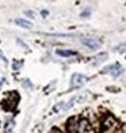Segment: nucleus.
<instances>
[{
	"label": "nucleus",
	"instance_id": "22",
	"mask_svg": "<svg viewBox=\"0 0 126 133\" xmlns=\"http://www.w3.org/2000/svg\"><path fill=\"white\" fill-rule=\"evenodd\" d=\"M0 60H2V61H4V63H7V58H5V56L3 54L2 49H0Z\"/></svg>",
	"mask_w": 126,
	"mask_h": 133
},
{
	"label": "nucleus",
	"instance_id": "16",
	"mask_svg": "<svg viewBox=\"0 0 126 133\" xmlns=\"http://www.w3.org/2000/svg\"><path fill=\"white\" fill-rule=\"evenodd\" d=\"M25 15L29 16V18H31V19H34V18H35V12H34V11H30V10L25 11Z\"/></svg>",
	"mask_w": 126,
	"mask_h": 133
},
{
	"label": "nucleus",
	"instance_id": "14",
	"mask_svg": "<svg viewBox=\"0 0 126 133\" xmlns=\"http://www.w3.org/2000/svg\"><path fill=\"white\" fill-rule=\"evenodd\" d=\"M62 109H64V102H60V103H57L56 106H53V113L62 111Z\"/></svg>",
	"mask_w": 126,
	"mask_h": 133
},
{
	"label": "nucleus",
	"instance_id": "10",
	"mask_svg": "<svg viewBox=\"0 0 126 133\" xmlns=\"http://www.w3.org/2000/svg\"><path fill=\"white\" fill-rule=\"evenodd\" d=\"M15 23L18 26H20V27H25V29H31V22H29L26 19H15Z\"/></svg>",
	"mask_w": 126,
	"mask_h": 133
},
{
	"label": "nucleus",
	"instance_id": "2",
	"mask_svg": "<svg viewBox=\"0 0 126 133\" xmlns=\"http://www.w3.org/2000/svg\"><path fill=\"white\" fill-rule=\"evenodd\" d=\"M18 103H19V94L16 91H11L2 101V107L5 111H14L18 107Z\"/></svg>",
	"mask_w": 126,
	"mask_h": 133
},
{
	"label": "nucleus",
	"instance_id": "18",
	"mask_svg": "<svg viewBox=\"0 0 126 133\" xmlns=\"http://www.w3.org/2000/svg\"><path fill=\"white\" fill-rule=\"evenodd\" d=\"M80 16L83 18V19H84V18H88V16H89V8H87V10H84L83 12H81V15H80Z\"/></svg>",
	"mask_w": 126,
	"mask_h": 133
},
{
	"label": "nucleus",
	"instance_id": "24",
	"mask_svg": "<svg viewBox=\"0 0 126 133\" xmlns=\"http://www.w3.org/2000/svg\"><path fill=\"white\" fill-rule=\"evenodd\" d=\"M4 79H3V77H0V90H2V87H3V84H4Z\"/></svg>",
	"mask_w": 126,
	"mask_h": 133
},
{
	"label": "nucleus",
	"instance_id": "6",
	"mask_svg": "<svg viewBox=\"0 0 126 133\" xmlns=\"http://www.w3.org/2000/svg\"><path fill=\"white\" fill-rule=\"evenodd\" d=\"M81 44L89 48L91 50H96L100 48L102 42L99 38H95V37H84V38H81Z\"/></svg>",
	"mask_w": 126,
	"mask_h": 133
},
{
	"label": "nucleus",
	"instance_id": "1",
	"mask_svg": "<svg viewBox=\"0 0 126 133\" xmlns=\"http://www.w3.org/2000/svg\"><path fill=\"white\" fill-rule=\"evenodd\" d=\"M100 129H102V133H117L119 130V124H118L117 118L114 116L106 114V116L102 118Z\"/></svg>",
	"mask_w": 126,
	"mask_h": 133
},
{
	"label": "nucleus",
	"instance_id": "17",
	"mask_svg": "<svg viewBox=\"0 0 126 133\" xmlns=\"http://www.w3.org/2000/svg\"><path fill=\"white\" fill-rule=\"evenodd\" d=\"M54 86H56V80H53V82L49 84V86H47V87L45 88V92L47 94V92H49V90H50V88H54Z\"/></svg>",
	"mask_w": 126,
	"mask_h": 133
},
{
	"label": "nucleus",
	"instance_id": "4",
	"mask_svg": "<svg viewBox=\"0 0 126 133\" xmlns=\"http://www.w3.org/2000/svg\"><path fill=\"white\" fill-rule=\"evenodd\" d=\"M77 133H95L94 126L87 117L79 118V125H77Z\"/></svg>",
	"mask_w": 126,
	"mask_h": 133
},
{
	"label": "nucleus",
	"instance_id": "12",
	"mask_svg": "<svg viewBox=\"0 0 126 133\" xmlns=\"http://www.w3.org/2000/svg\"><path fill=\"white\" fill-rule=\"evenodd\" d=\"M14 126H15V121H14V118H7V119H5L4 129H12V130H14Z\"/></svg>",
	"mask_w": 126,
	"mask_h": 133
},
{
	"label": "nucleus",
	"instance_id": "19",
	"mask_svg": "<svg viewBox=\"0 0 126 133\" xmlns=\"http://www.w3.org/2000/svg\"><path fill=\"white\" fill-rule=\"evenodd\" d=\"M47 15H49V11H47V10H42L41 11V16L42 18H46Z\"/></svg>",
	"mask_w": 126,
	"mask_h": 133
},
{
	"label": "nucleus",
	"instance_id": "20",
	"mask_svg": "<svg viewBox=\"0 0 126 133\" xmlns=\"http://www.w3.org/2000/svg\"><path fill=\"white\" fill-rule=\"evenodd\" d=\"M16 42H18V45H20V46H23V48H25V49H27V45H26L23 41H20V39H16Z\"/></svg>",
	"mask_w": 126,
	"mask_h": 133
},
{
	"label": "nucleus",
	"instance_id": "21",
	"mask_svg": "<svg viewBox=\"0 0 126 133\" xmlns=\"http://www.w3.org/2000/svg\"><path fill=\"white\" fill-rule=\"evenodd\" d=\"M119 133H126V124H123L122 126H119Z\"/></svg>",
	"mask_w": 126,
	"mask_h": 133
},
{
	"label": "nucleus",
	"instance_id": "11",
	"mask_svg": "<svg viewBox=\"0 0 126 133\" xmlns=\"http://www.w3.org/2000/svg\"><path fill=\"white\" fill-rule=\"evenodd\" d=\"M22 66H23V61H22V60H14V61H12V69L15 72L20 71Z\"/></svg>",
	"mask_w": 126,
	"mask_h": 133
},
{
	"label": "nucleus",
	"instance_id": "23",
	"mask_svg": "<svg viewBox=\"0 0 126 133\" xmlns=\"http://www.w3.org/2000/svg\"><path fill=\"white\" fill-rule=\"evenodd\" d=\"M50 133H64V132H62L61 129H58V128H53Z\"/></svg>",
	"mask_w": 126,
	"mask_h": 133
},
{
	"label": "nucleus",
	"instance_id": "3",
	"mask_svg": "<svg viewBox=\"0 0 126 133\" xmlns=\"http://www.w3.org/2000/svg\"><path fill=\"white\" fill-rule=\"evenodd\" d=\"M123 66L119 64V63H114V64H111V65H107V66H104L103 68V74H109V75H111L113 77H118V76H121L122 74H123Z\"/></svg>",
	"mask_w": 126,
	"mask_h": 133
},
{
	"label": "nucleus",
	"instance_id": "5",
	"mask_svg": "<svg viewBox=\"0 0 126 133\" xmlns=\"http://www.w3.org/2000/svg\"><path fill=\"white\" fill-rule=\"evenodd\" d=\"M88 82V77L87 76H84L81 74H73L71 77V88L72 90H76V88H80L83 87L84 84H86Z\"/></svg>",
	"mask_w": 126,
	"mask_h": 133
},
{
	"label": "nucleus",
	"instance_id": "8",
	"mask_svg": "<svg viewBox=\"0 0 126 133\" xmlns=\"http://www.w3.org/2000/svg\"><path fill=\"white\" fill-rule=\"evenodd\" d=\"M56 54L60 57H73L77 56V52L69 50V49H56Z\"/></svg>",
	"mask_w": 126,
	"mask_h": 133
},
{
	"label": "nucleus",
	"instance_id": "25",
	"mask_svg": "<svg viewBox=\"0 0 126 133\" xmlns=\"http://www.w3.org/2000/svg\"><path fill=\"white\" fill-rule=\"evenodd\" d=\"M4 133H12V129H4Z\"/></svg>",
	"mask_w": 126,
	"mask_h": 133
},
{
	"label": "nucleus",
	"instance_id": "9",
	"mask_svg": "<svg viewBox=\"0 0 126 133\" xmlns=\"http://www.w3.org/2000/svg\"><path fill=\"white\" fill-rule=\"evenodd\" d=\"M107 57H109V56H107V53H104V52H103V53H99V54H96L95 57H92L91 64H92V65H99L100 63L106 61Z\"/></svg>",
	"mask_w": 126,
	"mask_h": 133
},
{
	"label": "nucleus",
	"instance_id": "13",
	"mask_svg": "<svg viewBox=\"0 0 126 133\" xmlns=\"http://www.w3.org/2000/svg\"><path fill=\"white\" fill-rule=\"evenodd\" d=\"M20 83H22V86L25 87V88H27V90H31L33 88V83L30 82L29 79H22Z\"/></svg>",
	"mask_w": 126,
	"mask_h": 133
},
{
	"label": "nucleus",
	"instance_id": "7",
	"mask_svg": "<svg viewBox=\"0 0 126 133\" xmlns=\"http://www.w3.org/2000/svg\"><path fill=\"white\" fill-rule=\"evenodd\" d=\"M77 125H79V117H69L65 122V130L67 133H77Z\"/></svg>",
	"mask_w": 126,
	"mask_h": 133
},
{
	"label": "nucleus",
	"instance_id": "15",
	"mask_svg": "<svg viewBox=\"0 0 126 133\" xmlns=\"http://www.w3.org/2000/svg\"><path fill=\"white\" fill-rule=\"evenodd\" d=\"M115 50H117V52H119V53H123V52H126V44L118 45V46L115 48Z\"/></svg>",
	"mask_w": 126,
	"mask_h": 133
}]
</instances>
